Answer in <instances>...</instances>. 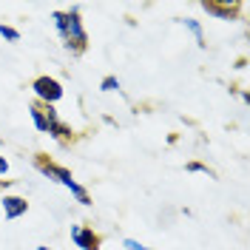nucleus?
Listing matches in <instances>:
<instances>
[{
	"label": "nucleus",
	"instance_id": "6e6552de",
	"mask_svg": "<svg viewBox=\"0 0 250 250\" xmlns=\"http://www.w3.org/2000/svg\"><path fill=\"white\" fill-rule=\"evenodd\" d=\"M48 134L54 137V140H60V142H65V140H71V128L62 123V120H54V123L48 125Z\"/></svg>",
	"mask_w": 250,
	"mask_h": 250
},
{
	"label": "nucleus",
	"instance_id": "ddd939ff",
	"mask_svg": "<svg viewBox=\"0 0 250 250\" xmlns=\"http://www.w3.org/2000/svg\"><path fill=\"white\" fill-rule=\"evenodd\" d=\"M185 171L188 173H210V171H208V165H202V162H188Z\"/></svg>",
	"mask_w": 250,
	"mask_h": 250
},
{
	"label": "nucleus",
	"instance_id": "1a4fd4ad",
	"mask_svg": "<svg viewBox=\"0 0 250 250\" xmlns=\"http://www.w3.org/2000/svg\"><path fill=\"white\" fill-rule=\"evenodd\" d=\"M29 114H31L34 128H37V131H43V134H48V120H46V114H43V108H40V105H31Z\"/></svg>",
	"mask_w": 250,
	"mask_h": 250
},
{
	"label": "nucleus",
	"instance_id": "9b49d317",
	"mask_svg": "<svg viewBox=\"0 0 250 250\" xmlns=\"http://www.w3.org/2000/svg\"><path fill=\"white\" fill-rule=\"evenodd\" d=\"M0 37L9 40V43H20V31L12 29V26H3V23H0Z\"/></svg>",
	"mask_w": 250,
	"mask_h": 250
},
{
	"label": "nucleus",
	"instance_id": "39448f33",
	"mask_svg": "<svg viewBox=\"0 0 250 250\" xmlns=\"http://www.w3.org/2000/svg\"><path fill=\"white\" fill-rule=\"evenodd\" d=\"M29 210V202L20 196H3V216L6 219H20Z\"/></svg>",
	"mask_w": 250,
	"mask_h": 250
},
{
	"label": "nucleus",
	"instance_id": "9d476101",
	"mask_svg": "<svg viewBox=\"0 0 250 250\" xmlns=\"http://www.w3.org/2000/svg\"><path fill=\"white\" fill-rule=\"evenodd\" d=\"M65 188H68V190L74 193V199H77L80 205H91V196H88V190L80 185V182H74V179H71V182H68Z\"/></svg>",
	"mask_w": 250,
	"mask_h": 250
},
{
	"label": "nucleus",
	"instance_id": "f257e3e1",
	"mask_svg": "<svg viewBox=\"0 0 250 250\" xmlns=\"http://www.w3.org/2000/svg\"><path fill=\"white\" fill-rule=\"evenodd\" d=\"M54 29L60 34L62 46L68 48L71 54H83L88 46V34L83 29L80 20V9H68V12H54Z\"/></svg>",
	"mask_w": 250,
	"mask_h": 250
},
{
	"label": "nucleus",
	"instance_id": "4468645a",
	"mask_svg": "<svg viewBox=\"0 0 250 250\" xmlns=\"http://www.w3.org/2000/svg\"><path fill=\"white\" fill-rule=\"evenodd\" d=\"M125 248L128 250H151V248H145V245H140L137 239H125Z\"/></svg>",
	"mask_w": 250,
	"mask_h": 250
},
{
	"label": "nucleus",
	"instance_id": "2eb2a0df",
	"mask_svg": "<svg viewBox=\"0 0 250 250\" xmlns=\"http://www.w3.org/2000/svg\"><path fill=\"white\" fill-rule=\"evenodd\" d=\"M6 171H9V162H6V159L0 156V173H6Z\"/></svg>",
	"mask_w": 250,
	"mask_h": 250
},
{
	"label": "nucleus",
	"instance_id": "dca6fc26",
	"mask_svg": "<svg viewBox=\"0 0 250 250\" xmlns=\"http://www.w3.org/2000/svg\"><path fill=\"white\" fill-rule=\"evenodd\" d=\"M37 250H48V248H37Z\"/></svg>",
	"mask_w": 250,
	"mask_h": 250
},
{
	"label": "nucleus",
	"instance_id": "423d86ee",
	"mask_svg": "<svg viewBox=\"0 0 250 250\" xmlns=\"http://www.w3.org/2000/svg\"><path fill=\"white\" fill-rule=\"evenodd\" d=\"M202 9L210 12L213 17H219V20H230L239 12V6H222V3H202Z\"/></svg>",
	"mask_w": 250,
	"mask_h": 250
},
{
	"label": "nucleus",
	"instance_id": "f8f14e48",
	"mask_svg": "<svg viewBox=\"0 0 250 250\" xmlns=\"http://www.w3.org/2000/svg\"><path fill=\"white\" fill-rule=\"evenodd\" d=\"M100 88H103V91H120V80L114 77V74H108V77H103Z\"/></svg>",
	"mask_w": 250,
	"mask_h": 250
},
{
	"label": "nucleus",
	"instance_id": "20e7f679",
	"mask_svg": "<svg viewBox=\"0 0 250 250\" xmlns=\"http://www.w3.org/2000/svg\"><path fill=\"white\" fill-rule=\"evenodd\" d=\"M37 171L43 173V176H48V179H54V182H60V185H68V182L74 179L68 168H62V165H54V162H37Z\"/></svg>",
	"mask_w": 250,
	"mask_h": 250
},
{
	"label": "nucleus",
	"instance_id": "7ed1b4c3",
	"mask_svg": "<svg viewBox=\"0 0 250 250\" xmlns=\"http://www.w3.org/2000/svg\"><path fill=\"white\" fill-rule=\"evenodd\" d=\"M71 242L77 245L80 250H97L100 239L91 228H83V225H71Z\"/></svg>",
	"mask_w": 250,
	"mask_h": 250
},
{
	"label": "nucleus",
	"instance_id": "0eeeda50",
	"mask_svg": "<svg viewBox=\"0 0 250 250\" xmlns=\"http://www.w3.org/2000/svg\"><path fill=\"white\" fill-rule=\"evenodd\" d=\"M176 23H179V26H185V29L190 31L193 37H196V46H199V48L208 46V43H205V31H202V26H199L196 20H190V17H182V20H176Z\"/></svg>",
	"mask_w": 250,
	"mask_h": 250
},
{
	"label": "nucleus",
	"instance_id": "f03ea898",
	"mask_svg": "<svg viewBox=\"0 0 250 250\" xmlns=\"http://www.w3.org/2000/svg\"><path fill=\"white\" fill-rule=\"evenodd\" d=\"M31 91H34V97H37L43 105H54V103L62 100V85L54 77H37L31 83Z\"/></svg>",
	"mask_w": 250,
	"mask_h": 250
}]
</instances>
